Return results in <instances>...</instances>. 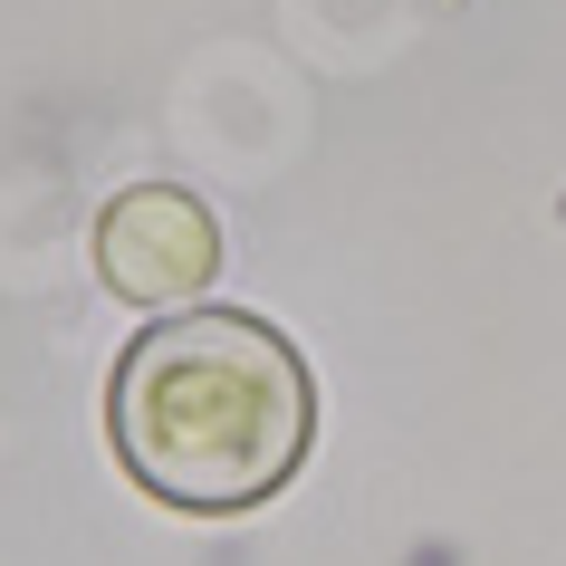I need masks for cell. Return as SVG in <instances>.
<instances>
[{
	"label": "cell",
	"instance_id": "1",
	"mask_svg": "<svg viewBox=\"0 0 566 566\" xmlns=\"http://www.w3.org/2000/svg\"><path fill=\"white\" fill-rule=\"evenodd\" d=\"M116 461L174 509H260L317 432V385L260 317H174L116 365Z\"/></svg>",
	"mask_w": 566,
	"mask_h": 566
},
{
	"label": "cell",
	"instance_id": "2",
	"mask_svg": "<svg viewBox=\"0 0 566 566\" xmlns=\"http://www.w3.org/2000/svg\"><path fill=\"white\" fill-rule=\"evenodd\" d=\"M96 260H106V289L135 307H174L202 298L211 269H221V231L211 211L174 182H145V192H116L106 221H96Z\"/></svg>",
	"mask_w": 566,
	"mask_h": 566
}]
</instances>
